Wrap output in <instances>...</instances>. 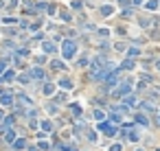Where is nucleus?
<instances>
[{
  "label": "nucleus",
  "instance_id": "f257e3e1",
  "mask_svg": "<svg viewBox=\"0 0 160 151\" xmlns=\"http://www.w3.org/2000/svg\"><path fill=\"white\" fill-rule=\"evenodd\" d=\"M61 55H64V59H73V57L77 55V46H75V42L64 40V42H61Z\"/></svg>",
  "mask_w": 160,
  "mask_h": 151
},
{
  "label": "nucleus",
  "instance_id": "f03ea898",
  "mask_svg": "<svg viewBox=\"0 0 160 151\" xmlns=\"http://www.w3.org/2000/svg\"><path fill=\"white\" fill-rule=\"evenodd\" d=\"M99 129H101L103 134H107V136H114V134H116V129H114V127H112V125H110L107 120H103V123H99Z\"/></svg>",
  "mask_w": 160,
  "mask_h": 151
},
{
  "label": "nucleus",
  "instance_id": "7ed1b4c3",
  "mask_svg": "<svg viewBox=\"0 0 160 151\" xmlns=\"http://www.w3.org/2000/svg\"><path fill=\"white\" fill-rule=\"evenodd\" d=\"M129 90H132V83L127 81V83H123L121 88H116V92H114V96H125V94H127Z\"/></svg>",
  "mask_w": 160,
  "mask_h": 151
},
{
  "label": "nucleus",
  "instance_id": "20e7f679",
  "mask_svg": "<svg viewBox=\"0 0 160 151\" xmlns=\"http://www.w3.org/2000/svg\"><path fill=\"white\" fill-rule=\"evenodd\" d=\"M0 103H2V105H11L13 103V94H9V92L0 94Z\"/></svg>",
  "mask_w": 160,
  "mask_h": 151
},
{
  "label": "nucleus",
  "instance_id": "39448f33",
  "mask_svg": "<svg viewBox=\"0 0 160 151\" xmlns=\"http://www.w3.org/2000/svg\"><path fill=\"white\" fill-rule=\"evenodd\" d=\"M42 48H44V53H55V44L51 42V40H46L42 44Z\"/></svg>",
  "mask_w": 160,
  "mask_h": 151
},
{
  "label": "nucleus",
  "instance_id": "423d86ee",
  "mask_svg": "<svg viewBox=\"0 0 160 151\" xmlns=\"http://www.w3.org/2000/svg\"><path fill=\"white\" fill-rule=\"evenodd\" d=\"M31 79H44V70L42 68H33L31 70Z\"/></svg>",
  "mask_w": 160,
  "mask_h": 151
},
{
  "label": "nucleus",
  "instance_id": "0eeeda50",
  "mask_svg": "<svg viewBox=\"0 0 160 151\" xmlns=\"http://www.w3.org/2000/svg\"><path fill=\"white\" fill-rule=\"evenodd\" d=\"M59 86H61L64 90H73V81H70V79H59Z\"/></svg>",
  "mask_w": 160,
  "mask_h": 151
},
{
  "label": "nucleus",
  "instance_id": "6e6552de",
  "mask_svg": "<svg viewBox=\"0 0 160 151\" xmlns=\"http://www.w3.org/2000/svg\"><path fill=\"white\" fill-rule=\"evenodd\" d=\"M112 11H114V9H112L110 5H103V7H101V15H105V18L112 15Z\"/></svg>",
  "mask_w": 160,
  "mask_h": 151
},
{
  "label": "nucleus",
  "instance_id": "1a4fd4ad",
  "mask_svg": "<svg viewBox=\"0 0 160 151\" xmlns=\"http://www.w3.org/2000/svg\"><path fill=\"white\" fill-rule=\"evenodd\" d=\"M7 142H15V132L13 129H7V136H5Z\"/></svg>",
  "mask_w": 160,
  "mask_h": 151
},
{
  "label": "nucleus",
  "instance_id": "9d476101",
  "mask_svg": "<svg viewBox=\"0 0 160 151\" xmlns=\"http://www.w3.org/2000/svg\"><path fill=\"white\" fill-rule=\"evenodd\" d=\"M24 145H27V142L20 138V140H15V142H13V149H15V151H22V149H24Z\"/></svg>",
  "mask_w": 160,
  "mask_h": 151
},
{
  "label": "nucleus",
  "instance_id": "9b49d317",
  "mask_svg": "<svg viewBox=\"0 0 160 151\" xmlns=\"http://www.w3.org/2000/svg\"><path fill=\"white\" fill-rule=\"evenodd\" d=\"M42 127H44V132H53V123H51V120H44Z\"/></svg>",
  "mask_w": 160,
  "mask_h": 151
},
{
  "label": "nucleus",
  "instance_id": "f8f14e48",
  "mask_svg": "<svg viewBox=\"0 0 160 151\" xmlns=\"http://www.w3.org/2000/svg\"><path fill=\"white\" fill-rule=\"evenodd\" d=\"M70 110H73V114H75V116H81V107H79L77 103H73V105H70Z\"/></svg>",
  "mask_w": 160,
  "mask_h": 151
},
{
  "label": "nucleus",
  "instance_id": "ddd939ff",
  "mask_svg": "<svg viewBox=\"0 0 160 151\" xmlns=\"http://www.w3.org/2000/svg\"><path fill=\"white\" fill-rule=\"evenodd\" d=\"M125 105H127V107L136 105V99H134V96H125Z\"/></svg>",
  "mask_w": 160,
  "mask_h": 151
},
{
  "label": "nucleus",
  "instance_id": "4468645a",
  "mask_svg": "<svg viewBox=\"0 0 160 151\" xmlns=\"http://www.w3.org/2000/svg\"><path fill=\"white\" fill-rule=\"evenodd\" d=\"M136 120H138V123H141V125H147V123H149V120H147V116H145V114H138V116H136Z\"/></svg>",
  "mask_w": 160,
  "mask_h": 151
},
{
  "label": "nucleus",
  "instance_id": "2eb2a0df",
  "mask_svg": "<svg viewBox=\"0 0 160 151\" xmlns=\"http://www.w3.org/2000/svg\"><path fill=\"white\" fill-rule=\"evenodd\" d=\"M123 68H125V70H132V68H134V61H132V59H125V61H123Z\"/></svg>",
  "mask_w": 160,
  "mask_h": 151
},
{
  "label": "nucleus",
  "instance_id": "dca6fc26",
  "mask_svg": "<svg viewBox=\"0 0 160 151\" xmlns=\"http://www.w3.org/2000/svg\"><path fill=\"white\" fill-rule=\"evenodd\" d=\"M95 118H97V120H99V123H103V120H105V114H103V112H99V110H97V112H95Z\"/></svg>",
  "mask_w": 160,
  "mask_h": 151
},
{
  "label": "nucleus",
  "instance_id": "f3484780",
  "mask_svg": "<svg viewBox=\"0 0 160 151\" xmlns=\"http://www.w3.org/2000/svg\"><path fill=\"white\" fill-rule=\"evenodd\" d=\"M53 68H55V70H64V68H66V66H64V64H61V61H53Z\"/></svg>",
  "mask_w": 160,
  "mask_h": 151
},
{
  "label": "nucleus",
  "instance_id": "a211bd4d",
  "mask_svg": "<svg viewBox=\"0 0 160 151\" xmlns=\"http://www.w3.org/2000/svg\"><path fill=\"white\" fill-rule=\"evenodd\" d=\"M158 7V0H149V2H147V9H156Z\"/></svg>",
  "mask_w": 160,
  "mask_h": 151
},
{
  "label": "nucleus",
  "instance_id": "6ab92c4d",
  "mask_svg": "<svg viewBox=\"0 0 160 151\" xmlns=\"http://www.w3.org/2000/svg\"><path fill=\"white\" fill-rule=\"evenodd\" d=\"M53 92H55L53 86H44V94H53Z\"/></svg>",
  "mask_w": 160,
  "mask_h": 151
},
{
  "label": "nucleus",
  "instance_id": "aec40b11",
  "mask_svg": "<svg viewBox=\"0 0 160 151\" xmlns=\"http://www.w3.org/2000/svg\"><path fill=\"white\" fill-rule=\"evenodd\" d=\"M13 77H15V74H13V72H11V70H9V72H7V74H5V81H11V79H13Z\"/></svg>",
  "mask_w": 160,
  "mask_h": 151
},
{
  "label": "nucleus",
  "instance_id": "412c9836",
  "mask_svg": "<svg viewBox=\"0 0 160 151\" xmlns=\"http://www.w3.org/2000/svg\"><path fill=\"white\" fill-rule=\"evenodd\" d=\"M61 20L68 22V20H70V13H68V11H61Z\"/></svg>",
  "mask_w": 160,
  "mask_h": 151
},
{
  "label": "nucleus",
  "instance_id": "4be33fe9",
  "mask_svg": "<svg viewBox=\"0 0 160 151\" xmlns=\"http://www.w3.org/2000/svg\"><path fill=\"white\" fill-rule=\"evenodd\" d=\"M138 53H141L138 48H132V50H129V57H136V55H138Z\"/></svg>",
  "mask_w": 160,
  "mask_h": 151
},
{
  "label": "nucleus",
  "instance_id": "5701e85b",
  "mask_svg": "<svg viewBox=\"0 0 160 151\" xmlns=\"http://www.w3.org/2000/svg\"><path fill=\"white\" fill-rule=\"evenodd\" d=\"M13 120H15V118H13V114H11V116H7V120H5V125H13Z\"/></svg>",
  "mask_w": 160,
  "mask_h": 151
},
{
  "label": "nucleus",
  "instance_id": "b1692460",
  "mask_svg": "<svg viewBox=\"0 0 160 151\" xmlns=\"http://www.w3.org/2000/svg\"><path fill=\"white\" fill-rule=\"evenodd\" d=\"M48 147H51V145H48L46 140H42V142H40V149H48Z\"/></svg>",
  "mask_w": 160,
  "mask_h": 151
},
{
  "label": "nucleus",
  "instance_id": "393cba45",
  "mask_svg": "<svg viewBox=\"0 0 160 151\" xmlns=\"http://www.w3.org/2000/svg\"><path fill=\"white\" fill-rule=\"evenodd\" d=\"M110 151H121V145H112V147H110Z\"/></svg>",
  "mask_w": 160,
  "mask_h": 151
},
{
  "label": "nucleus",
  "instance_id": "a878e982",
  "mask_svg": "<svg viewBox=\"0 0 160 151\" xmlns=\"http://www.w3.org/2000/svg\"><path fill=\"white\" fill-rule=\"evenodd\" d=\"M119 2H121V5H123L125 9H129V7H127V5H129V2H127V0H119Z\"/></svg>",
  "mask_w": 160,
  "mask_h": 151
},
{
  "label": "nucleus",
  "instance_id": "bb28decb",
  "mask_svg": "<svg viewBox=\"0 0 160 151\" xmlns=\"http://www.w3.org/2000/svg\"><path fill=\"white\" fill-rule=\"evenodd\" d=\"M5 68H7V64H5V61H2V64H0V72H2V70H5Z\"/></svg>",
  "mask_w": 160,
  "mask_h": 151
},
{
  "label": "nucleus",
  "instance_id": "cd10ccee",
  "mask_svg": "<svg viewBox=\"0 0 160 151\" xmlns=\"http://www.w3.org/2000/svg\"><path fill=\"white\" fill-rule=\"evenodd\" d=\"M132 2H134V5H141V2H143V0H132Z\"/></svg>",
  "mask_w": 160,
  "mask_h": 151
},
{
  "label": "nucleus",
  "instance_id": "c85d7f7f",
  "mask_svg": "<svg viewBox=\"0 0 160 151\" xmlns=\"http://www.w3.org/2000/svg\"><path fill=\"white\" fill-rule=\"evenodd\" d=\"M156 68H158V70H160V59H158V64H156Z\"/></svg>",
  "mask_w": 160,
  "mask_h": 151
},
{
  "label": "nucleus",
  "instance_id": "c756f323",
  "mask_svg": "<svg viewBox=\"0 0 160 151\" xmlns=\"http://www.w3.org/2000/svg\"><path fill=\"white\" fill-rule=\"evenodd\" d=\"M0 120H2V110H0Z\"/></svg>",
  "mask_w": 160,
  "mask_h": 151
},
{
  "label": "nucleus",
  "instance_id": "7c9ffc66",
  "mask_svg": "<svg viewBox=\"0 0 160 151\" xmlns=\"http://www.w3.org/2000/svg\"><path fill=\"white\" fill-rule=\"evenodd\" d=\"M68 151H77V149H73V147H70V149H68Z\"/></svg>",
  "mask_w": 160,
  "mask_h": 151
},
{
  "label": "nucleus",
  "instance_id": "2f4dec72",
  "mask_svg": "<svg viewBox=\"0 0 160 151\" xmlns=\"http://www.w3.org/2000/svg\"><path fill=\"white\" fill-rule=\"evenodd\" d=\"M138 151H141V149H138Z\"/></svg>",
  "mask_w": 160,
  "mask_h": 151
},
{
  "label": "nucleus",
  "instance_id": "473e14b6",
  "mask_svg": "<svg viewBox=\"0 0 160 151\" xmlns=\"http://www.w3.org/2000/svg\"><path fill=\"white\" fill-rule=\"evenodd\" d=\"M158 151H160V149H158Z\"/></svg>",
  "mask_w": 160,
  "mask_h": 151
}]
</instances>
